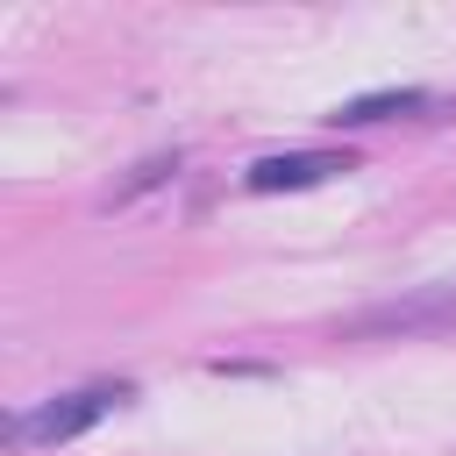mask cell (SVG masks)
<instances>
[{"instance_id":"6da1fadb","label":"cell","mask_w":456,"mask_h":456,"mask_svg":"<svg viewBox=\"0 0 456 456\" xmlns=\"http://www.w3.org/2000/svg\"><path fill=\"white\" fill-rule=\"evenodd\" d=\"M349 342H406V335H456V278H428L413 292H392L378 306H356L335 321Z\"/></svg>"},{"instance_id":"7a4b0ae2","label":"cell","mask_w":456,"mask_h":456,"mask_svg":"<svg viewBox=\"0 0 456 456\" xmlns=\"http://www.w3.org/2000/svg\"><path fill=\"white\" fill-rule=\"evenodd\" d=\"M121 399H135V392H128V385H78V392L36 399V406L7 413V442H14V449H57V442H78V435L100 428Z\"/></svg>"},{"instance_id":"3957f363","label":"cell","mask_w":456,"mask_h":456,"mask_svg":"<svg viewBox=\"0 0 456 456\" xmlns=\"http://www.w3.org/2000/svg\"><path fill=\"white\" fill-rule=\"evenodd\" d=\"M342 171H356V157H349V150H285V157H256V164L242 171V185L271 200V192L328 185V178H342Z\"/></svg>"},{"instance_id":"277c9868","label":"cell","mask_w":456,"mask_h":456,"mask_svg":"<svg viewBox=\"0 0 456 456\" xmlns=\"http://www.w3.org/2000/svg\"><path fill=\"white\" fill-rule=\"evenodd\" d=\"M399 114H435V93H428V86H385V93H356V100H342L328 121H335V128H378V121H399Z\"/></svg>"},{"instance_id":"5b68a950","label":"cell","mask_w":456,"mask_h":456,"mask_svg":"<svg viewBox=\"0 0 456 456\" xmlns=\"http://www.w3.org/2000/svg\"><path fill=\"white\" fill-rule=\"evenodd\" d=\"M171 171H178V150H171V157H142V164H135V171H128V178H121L114 192H107V207H128L135 192H150V185H164Z\"/></svg>"}]
</instances>
